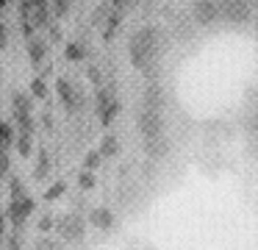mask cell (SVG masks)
<instances>
[{
	"label": "cell",
	"instance_id": "cell-23",
	"mask_svg": "<svg viewBox=\"0 0 258 250\" xmlns=\"http://www.w3.org/2000/svg\"><path fill=\"white\" fill-rule=\"evenodd\" d=\"M255 114H258V109H255Z\"/></svg>",
	"mask_w": 258,
	"mask_h": 250
},
{
	"label": "cell",
	"instance_id": "cell-7",
	"mask_svg": "<svg viewBox=\"0 0 258 250\" xmlns=\"http://www.w3.org/2000/svg\"><path fill=\"white\" fill-rule=\"evenodd\" d=\"M58 231H61V236L67 239V242H75V239L84 236V220H81V217H64V220L58 222Z\"/></svg>",
	"mask_w": 258,
	"mask_h": 250
},
{
	"label": "cell",
	"instance_id": "cell-13",
	"mask_svg": "<svg viewBox=\"0 0 258 250\" xmlns=\"http://www.w3.org/2000/svg\"><path fill=\"white\" fill-rule=\"evenodd\" d=\"M84 53H86V50L84 47H81V44H70V47H67V59H84Z\"/></svg>",
	"mask_w": 258,
	"mask_h": 250
},
{
	"label": "cell",
	"instance_id": "cell-3",
	"mask_svg": "<svg viewBox=\"0 0 258 250\" xmlns=\"http://www.w3.org/2000/svg\"><path fill=\"white\" fill-rule=\"evenodd\" d=\"M252 14L250 0H219V17L230 22H247Z\"/></svg>",
	"mask_w": 258,
	"mask_h": 250
},
{
	"label": "cell",
	"instance_id": "cell-22",
	"mask_svg": "<svg viewBox=\"0 0 258 250\" xmlns=\"http://www.w3.org/2000/svg\"><path fill=\"white\" fill-rule=\"evenodd\" d=\"M9 3V0H0V9H3V6H6Z\"/></svg>",
	"mask_w": 258,
	"mask_h": 250
},
{
	"label": "cell",
	"instance_id": "cell-16",
	"mask_svg": "<svg viewBox=\"0 0 258 250\" xmlns=\"http://www.w3.org/2000/svg\"><path fill=\"white\" fill-rule=\"evenodd\" d=\"M114 6H117V11H122L125 6L131 9V6H134V0H114Z\"/></svg>",
	"mask_w": 258,
	"mask_h": 250
},
{
	"label": "cell",
	"instance_id": "cell-4",
	"mask_svg": "<svg viewBox=\"0 0 258 250\" xmlns=\"http://www.w3.org/2000/svg\"><path fill=\"white\" fill-rule=\"evenodd\" d=\"M20 14H23L25 22H31V25H36V28L47 25V20H50L45 0H23V3H20Z\"/></svg>",
	"mask_w": 258,
	"mask_h": 250
},
{
	"label": "cell",
	"instance_id": "cell-9",
	"mask_svg": "<svg viewBox=\"0 0 258 250\" xmlns=\"http://www.w3.org/2000/svg\"><path fill=\"white\" fill-rule=\"evenodd\" d=\"M89 220H92V225L100 228V231H108V228H114V214H111L108 209H95Z\"/></svg>",
	"mask_w": 258,
	"mask_h": 250
},
{
	"label": "cell",
	"instance_id": "cell-11",
	"mask_svg": "<svg viewBox=\"0 0 258 250\" xmlns=\"http://www.w3.org/2000/svg\"><path fill=\"white\" fill-rule=\"evenodd\" d=\"M28 53H31V59H34V61H39L42 56H45V44H42V39H34V42L28 44Z\"/></svg>",
	"mask_w": 258,
	"mask_h": 250
},
{
	"label": "cell",
	"instance_id": "cell-25",
	"mask_svg": "<svg viewBox=\"0 0 258 250\" xmlns=\"http://www.w3.org/2000/svg\"><path fill=\"white\" fill-rule=\"evenodd\" d=\"M255 139H258V136H255Z\"/></svg>",
	"mask_w": 258,
	"mask_h": 250
},
{
	"label": "cell",
	"instance_id": "cell-17",
	"mask_svg": "<svg viewBox=\"0 0 258 250\" xmlns=\"http://www.w3.org/2000/svg\"><path fill=\"white\" fill-rule=\"evenodd\" d=\"M36 250H58V247H56L53 242H47V239H45L42 244H36Z\"/></svg>",
	"mask_w": 258,
	"mask_h": 250
},
{
	"label": "cell",
	"instance_id": "cell-6",
	"mask_svg": "<svg viewBox=\"0 0 258 250\" xmlns=\"http://www.w3.org/2000/svg\"><path fill=\"white\" fill-rule=\"evenodd\" d=\"M142 109H153V111H161L164 109V92L156 81L145 86V94H142Z\"/></svg>",
	"mask_w": 258,
	"mask_h": 250
},
{
	"label": "cell",
	"instance_id": "cell-20",
	"mask_svg": "<svg viewBox=\"0 0 258 250\" xmlns=\"http://www.w3.org/2000/svg\"><path fill=\"white\" fill-rule=\"evenodd\" d=\"M97 161H100V156H97V153H92V156H89V159H86V164H89V167H95V164H97Z\"/></svg>",
	"mask_w": 258,
	"mask_h": 250
},
{
	"label": "cell",
	"instance_id": "cell-2",
	"mask_svg": "<svg viewBox=\"0 0 258 250\" xmlns=\"http://www.w3.org/2000/svg\"><path fill=\"white\" fill-rule=\"evenodd\" d=\"M136 125H139V131H142V136H145V139L164 136V117H161V111L142 109L139 117H136Z\"/></svg>",
	"mask_w": 258,
	"mask_h": 250
},
{
	"label": "cell",
	"instance_id": "cell-10",
	"mask_svg": "<svg viewBox=\"0 0 258 250\" xmlns=\"http://www.w3.org/2000/svg\"><path fill=\"white\" fill-rule=\"evenodd\" d=\"M100 153L103 156H117L119 153V142L114 136H106V139H103V144H100Z\"/></svg>",
	"mask_w": 258,
	"mask_h": 250
},
{
	"label": "cell",
	"instance_id": "cell-14",
	"mask_svg": "<svg viewBox=\"0 0 258 250\" xmlns=\"http://www.w3.org/2000/svg\"><path fill=\"white\" fill-rule=\"evenodd\" d=\"M70 3H73V0H53V6H56L58 14H67V11H70Z\"/></svg>",
	"mask_w": 258,
	"mask_h": 250
},
{
	"label": "cell",
	"instance_id": "cell-24",
	"mask_svg": "<svg viewBox=\"0 0 258 250\" xmlns=\"http://www.w3.org/2000/svg\"><path fill=\"white\" fill-rule=\"evenodd\" d=\"M111 3H114V0H111Z\"/></svg>",
	"mask_w": 258,
	"mask_h": 250
},
{
	"label": "cell",
	"instance_id": "cell-1",
	"mask_svg": "<svg viewBox=\"0 0 258 250\" xmlns=\"http://www.w3.org/2000/svg\"><path fill=\"white\" fill-rule=\"evenodd\" d=\"M158 53H161V33H158V28L145 25L139 31H134V36L128 42V56L136 70H142L145 75H156Z\"/></svg>",
	"mask_w": 258,
	"mask_h": 250
},
{
	"label": "cell",
	"instance_id": "cell-15",
	"mask_svg": "<svg viewBox=\"0 0 258 250\" xmlns=\"http://www.w3.org/2000/svg\"><path fill=\"white\" fill-rule=\"evenodd\" d=\"M81 186H84V189H92V186H95V178H92L89 172H84V175H81Z\"/></svg>",
	"mask_w": 258,
	"mask_h": 250
},
{
	"label": "cell",
	"instance_id": "cell-8",
	"mask_svg": "<svg viewBox=\"0 0 258 250\" xmlns=\"http://www.w3.org/2000/svg\"><path fill=\"white\" fill-rule=\"evenodd\" d=\"M145 153H147V159H153V161H161L164 156L169 153V139H167V136L145 139Z\"/></svg>",
	"mask_w": 258,
	"mask_h": 250
},
{
	"label": "cell",
	"instance_id": "cell-12",
	"mask_svg": "<svg viewBox=\"0 0 258 250\" xmlns=\"http://www.w3.org/2000/svg\"><path fill=\"white\" fill-rule=\"evenodd\" d=\"M58 94H61V97L67 100L70 106H73L75 94H73V86H70V81H58Z\"/></svg>",
	"mask_w": 258,
	"mask_h": 250
},
{
	"label": "cell",
	"instance_id": "cell-19",
	"mask_svg": "<svg viewBox=\"0 0 258 250\" xmlns=\"http://www.w3.org/2000/svg\"><path fill=\"white\" fill-rule=\"evenodd\" d=\"M34 92H36V94H45V83H42V81H34Z\"/></svg>",
	"mask_w": 258,
	"mask_h": 250
},
{
	"label": "cell",
	"instance_id": "cell-18",
	"mask_svg": "<svg viewBox=\"0 0 258 250\" xmlns=\"http://www.w3.org/2000/svg\"><path fill=\"white\" fill-rule=\"evenodd\" d=\"M6 39H9V33H6V25H3V22H0V47H3V44H6Z\"/></svg>",
	"mask_w": 258,
	"mask_h": 250
},
{
	"label": "cell",
	"instance_id": "cell-21",
	"mask_svg": "<svg viewBox=\"0 0 258 250\" xmlns=\"http://www.w3.org/2000/svg\"><path fill=\"white\" fill-rule=\"evenodd\" d=\"M61 192H64V183H61V186H53V189H50V200L56 197V194H61Z\"/></svg>",
	"mask_w": 258,
	"mask_h": 250
},
{
	"label": "cell",
	"instance_id": "cell-5",
	"mask_svg": "<svg viewBox=\"0 0 258 250\" xmlns=\"http://www.w3.org/2000/svg\"><path fill=\"white\" fill-rule=\"evenodd\" d=\"M191 17H195V22L203 28L214 25L217 17H219V0H197L195 9H191Z\"/></svg>",
	"mask_w": 258,
	"mask_h": 250
}]
</instances>
